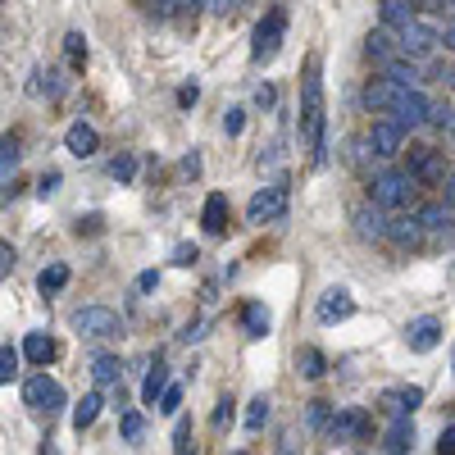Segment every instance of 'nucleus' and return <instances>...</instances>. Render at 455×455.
<instances>
[{"instance_id":"1","label":"nucleus","mask_w":455,"mask_h":455,"mask_svg":"<svg viewBox=\"0 0 455 455\" xmlns=\"http://www.w3.org/2000/svg\"><path fill=\"white\" fill-rule=\"evenodd\" d=\"M296 137L300 146L315 156V164L328 160L323 150V64L319 55L306 60V78H300V119H296Z\"/></svg>"},{"instance_id":"2","label":"nucleus","mask_w":455,"mask_h":455,"mask_svg":"<svg viewBox=\"0 0 455 455\" xmlns=\"http://www.w3.org/2000/svg\"><path fill=\"white\" fill-rule=\"evenodd\" d=\"M414 187H419V178H414L405 164L401 169H383L369 182V201H378L383 210H405L414 201Z\"/></svg>"},{"instance_id":"3","label":"nucleus","mask_w":455,"mask_h":455,"mask_svg":"<svg viewBox=\"0 0 455 455\" xmlns=\"http://www.w3.org/2000/svg\"><path fill=\"white\" fill-rule=\"evenodd\" d=\"M287 42V10H264V19L255 23V36H251V60L255 64H269Z\"/></svg>"},{"instance_id":"4","label":"nucleus","mask_w":455,"mask_h":455,"mask_svg":"<svg viewBox=\"0 0 455 455\" xmlns=\"http://www.w3.org/2000/svg\"><path fill=\"white\" fill-rule=\"evenodd\" d=\"M396 32H401V51L414 55V60H428L433 51H442V28H433V23H424V19H410V23L396 28Z\"/></svg>"},{"instance_id":"5","label":"nucleus","mask_w":455,"mask_h":455,"mask_svg":"<svg viewBox=\"0 0 455 455\" xmlns=\"http://www.w3.org/2000/svg\"><path fill=\"white\" fill-rule=\"evenodd\" d=\"M392 119H401L405 128H428V119H433V100H428V92H419V87H401V96H396V105H392Z\"/></svg>"},{"instance_id":"6","label":"nucleus","mask_w":455,"mask_h":455,"mask_svg":"<svg viewBox=\"0 0 455 455\" xmlns=\"http://www.w3.org/2000/svg\"><path fill=\"white\" fill-rule=\"evenodd\" d=\"M405 124L401 119H378L373 128H369V150L378 160H396L401 156V146H405Z\"/></svg>"},{"instance_id":"7","label":"nucleus","mask_w":455,"mask_h":455,"mask_svg":"<svg viewBox=\"0 0 455 455\" xmlns=\"http://www.w3.org/2000/svg\"><path fill=\"white\" fill-rule=\"evenodd\" d=\"M328 437H332V442H364V437H373L369 410H360V405L337 410V414H332V424H328Z\"/></svg>"},{"instance_id":"8","label":"nucleus","mask_w":455,"mask_h":455,"mask_svg":"<svg viewBox=\"0 0 455 455\" xmlns=\"http://www.w3.org/2000/svg\"><path fill=\"white\" fill-rule=\"evenodd\" d=\"M23 401H28L32 410H64V405H68L64 387L55 383L51 373H36V378H28V383H23Z\"/></svg>"},{"instance_id":"9","label":"nucleus","mask_w":455,"mask_h":455,"mask_svg":"<svg viewBox=\"0 0 455 455\" xmlns=\"http://www.w3.org/2000/svg\"><path fill=\"white\" fill-rule=\"evenodd\" d=\"M401 160L419 182H446V164L433 146H410V150H401Z\"/></svg>"},{"instance_id":"10","label":"nucleus","mask_w":455,"mask_h":455,"mask_svg":"<svg viewBox=\"0 0 455 455\" xmlns=\"http://www.w3.org/2000/svg\"><path fill=\"white\" fill-rule=\"evenodd\" d=\"M73 328H78L83 337H114L119 332V315H114L109 306H83L78 315H73Z\"/></svg>"},{"instance_id":"11","label":"nucleus","mask_w":455,"mask_h":455,"mask_svg":"<svg viewBox=\"0 0 455 455\" xmlns=\"http://www.w3.org/2000/svg\"><path fill=\"white\" fill-rule=\"evenodd\" d=\"M283 210H287V187H259V192L251 196V205H246V219L251 223H269Z\"/></svg>"},{"instance_id":"12","label":"nucleus","mask_w":455,"mask_h":455,"mask_svg":"<svg viewBox=\"0 0 455 455\" xmlns=\"http://www.w3.org/2000/svg\"><path fill=\"white\" fill-rule=\"evenodd\" d=\"M364 55H369L378 68H383L387 60H396V55H405V51H401V32L387 28V23H383V28H373V32L364 36Z\"/></svg>"},{"instance_id":"13","label":"nucleus","mask_w":455,"mask_h":455,"mask_svg":"<svg viewBox=\"0 0 455 455\" xmlns=\"http://www.w3.org/2000/svg\"><path fill=\"white\" fill-rule=\"evenodd\" d=\"M351 315H355V300H351L347 287H328L319 296V306H315V319L319 323H341V319H351Z\"/></svg>"},{"instance_id":"14","label":"nucleus","mask_w":455,"mask_h":455,"mask_svg":"<svg viewBox=\"0 0 455 455\" xmlns=\"http://www.w3.org/2000/svg\"><path fill=\"white\" fill-rule=\"evenodd\" d=\"M355 233H360L364 242H387L392 223L383 219V205H378V201H364V205L355 210Z\"/></svg>"},{"instance_id":"15","label":"nucleus","mask_w":455,"mask_h":455,"mask_svg":"<svg viewBox=\"0 0 455 455\" xmlns=\"http://www.w3.org/2000/svg\"><path fill=\"white\" fill-rule=\"evenodd\" d=\"M396 96H401V83L383 73V78H373V83L364 87V96H360V100H364V109H369V114H392Z\"/></svg>"},{"instance_id":"16","label":"nucleus","mask_w":455,"mask_h":455,"mask_svg":"<svg viewBox=\"0 0 455 455\" xmlns=\"http://www.w3.org/2000/svg\"><path fill=\"white\" fill-rule=\"evenodd\" d=\"M442 341V323L433 319V315H424V319H414L410 328H405V347L414 351V355H428L433 347Z\"/></svg>"},{"instance_id":"17","label":"nucleus","mask_w":455,"mask_h":455,"mask_svg":"<svg viewBox=\"0 0 455 455\" xmlns=\"http://www.w3.org/2000/svg\"><path fill=\"white\" fill-rule=\"evenodd\" d=\"M414 219L424 223V233H451V228H455V205H446V201H428V205L414 210Z\"/></svg>"},{"instance_id":"18","label":"nucleus","mask_w":455,"mask_h":455,"mask_svg":"<svg viewBox=\"0 0 455 455\" xmlns=\"http://www.w3.org/2000/svg\"><path fill=\"white\" fill-rule=\"evenodd\" d=\"M242 328H246L251 341H264V337H269L274 319H269V310H264V300H246V306H242Z\"/></svg>"},{"instance_id":"19","label":"nucleus","mask_w":455,"mask_h":455,"mask_svg":"<svg viewBox=\"0 0 455 455\" xmlns=\"http://www.w3.org/2000/svg\"><path fill=\"white\" fill-rule=\"evenodd\" d=\"M201 228H205L210 237H223L228 233V196L223 192H210V201L201 210Z\"/></svg>"},{"instance_id":"20","label":"nucleus","mask_w":455,"mask_h":455,"mask_svg":"<svg viewBox=\"0 0 455 455\" xmlns=\"http://www.w3.org/2000/svg\"><path fill=\"white\" fill-rule=\"evenodd\" d=\"M64 146H68V156H96V146H100V132L92 128V124H73L68 132H64Z\"/></svg>"},{"instance_id":"21","label":"nucleus","mask_w":455,"mask_h":455,"mask_svg":"<svg viewBox=\"0 0 455 455\" xmlns=\"http://www.w3.org/2000/svg\"><path fill=\"white\" fill-rule=\"evenodd\" d=\"M410 446H414V424H410V414H396L392 428L383 433V451H387V455H401V451H410Z\"/></svg>"},{"instance_id":"22","label":"nucleus","mask_w":455,"mask_h":455,"mask_svg":"<svg viewBox=\"0 0 455 455\" xmlns=\"http://www.w3.org/2000/svg\"><path fill=\"white\" fill-rule=\"evenodd\" d=\"M23 355H28L32 364L46 369V364L55 360V337H51V332H28V337H23Z\"/></svg>"},{"instance_id":"23","label":"nucleus","mask_w":455,"mask_h":455,"mask_svg":"<svg viewBox=\"0 0 455 455\" xmlns=\"http://www.w3.org/2000/svg\"><path fill=\"white\" fill-rule=\"evenodd\" d=\"M424 237H428V233H424V223L414 219V214H410V219H396V223H392V233H387V242H396V246H405V251H410V246H419Z\"/></svg>"},{"instance_id":"24","label":"nucleus","mask_w":455,"mask_h":455,"mask_svg":"<svg viewBox=\"0 0 455 455\" xmlns=\"http://www.w3.org/2000/svg\"><path fill=\"white\" fill-rule=\"evenodd\" d=\"M378 19H383L387 28H405L419 14H414V0H378Z\"/></svg>"},{"instance_id":"25","label":"nucleus","mask_w":455,"mask_h":455,"mask_svg":"<svg viewBox=\"0 0 455 455\" xmlns=\"http://www.w3.org/2000/svg\"><path fill=\"white\" fill-rule=\"evenodd\" d=\"M383 405H392L396 414H410L424 405V387H387L383 392Z\"/></svg>"},{"instance_id":"26","label":"nucleus","mask_w":455,"mask_h":455,"mask_svg":"<svg viewBox=\"0 0 455 455\" xmlns=\"http://www.w3.org/2000/svg\"><path fill=\"white\" fill-rule=\"evenodd\" d=\"M383 73H387V78H396L401 87H414V83H419V60H414V55H396V60L383 64Z\"/></svg>"},{"instance_id":"27","label":"nucleus","mask_w":455,"mask_h":455,"mask_svg":"<svg viewBox=\"0 0 455 455\" xmlns=\"http://www.w3.org/2000/svg\"><path fill=\"white\" fill-rule=\"evenodd\" d=\"M68 264H46L42 274H36V287H42V296H55V291H64L68 287Z\"/></svg>"},{"instance_id":"28","label":"nucleus","mask_w":455,"mask_h":455,"mask_svg":"<svg viewBox=\"0 0 455 455\" xmlns=\"http://www.w3.org/2000/svg\"><path fill=\"white\" fill-rule=\"evenodd\" d=\"M32 96H51V100H60V96H64L60 73H55V68H32Z\"/></svg>"},{"instance_id":"29","label":"nucleus","mask_w":455,"mask_h":455,"mask_svg":"<svg viewBox=\"0 0 455 455\" xmlns=\"http://www.w3.org/2000/svg\"><path fill=\"white\" fill-rule=\"evenodd\" d=\"M92 378H96L100 387L119 383V378H124V360H119V355H96V360H92Z\"/></svg>"},{"instance_id":"30","label":"nucleus","mask_w":455,"mask_h":455,"mask_svg":"<svg viewBox=\"0 0 455 455\" xmlns=\"http://www.w3.org/2000/svg\"><path fill=\"white\" fill-rule=\"evenodd\" d=\"M100 410H105V401H100V392H87V396L78 401V410H73V428H78V433H83V428H92Z\"/></svg>"},{"instance_id":"31","label":"nucleus","mask_w":455,"mask_h":455,"mask_svg":"<svg viewBox=\"0 0 455 455\" xmlns=\"http://www.w3.org/2000/svg\"><path fill=\"white\" fill-rule=\"evenodd\" d=\"M164 392H169V373H164V364L156 360V369H150V378L141 383V401H146V405H156V401H160Z\"/></svg>"},{"instance_id":"32","label":"nucleus","mask_w":455,"mask_h":455,"mask_svg":"<svg viewBox=\"0 0 455 455\" xmlns=\"http://www.w3.org/2000/svg\"><path fill=\"white\" fill-rule=\"evenodd\" d=\"M296 364H300V378H310V383H319V378L328 373V360H323V351H315V347H306L296 355Z\"/></svg>"},{"instance_id":"33","label":"nucleus","mask_w":455,"mask_h":455,"mask_svg":"<svg viewBox=\"0 0 455 455\" xmlns=\"http://www.w3.org/2000/svg\"><path fill=\"white\" fill-rule=\"evenodd\" d=\"M242 424H246V433H259L264 424H269V396H255V401L246 405V419H242Z\"/></svg>"},{"instance_id":"34","label":"nucleus","mask_w":455,"mask_h":455,"mask_svg":"<svg viewBox=\"0 0 455 455\" xmlns=\"http://www.w3.org/2000/svg\"><path fill=\"white\" fill-rule=\"evenodd\" d=\"M64 55H68L73 68H83V64H87V36H83V32H68V36H64Z\"/></svg>"},{"instance_id":"35","label":"nucleus","mask_w":455,"mask_h":455,"mask_svg":"<svg viewBox=\"0 0 455 455\" xmlns=\"http://www.w3.org/2000/svg\"><path fill=\"white\" fill-rule=\"evenodd\" d=\"M19 360H23V351H14L5 341V347H0V383H14L19 378Z\"/></svg>"},{"instance_id":"36","label":"nucleus","mask_w":455,"mask_h":455,"mask_svg":"<svg viewBox=\"0 0 455 455\" xmlns=\"http://www.w3.org/2000/svg\"><path fill=\"white\" fill-rule=\"evenodd\" d=\"M19 160H23V156H19V137H10V132H5V141H0V173L10 178V173L19 169Z\"/></svg>"},{"instance_id":"37","label":"nucleus","mask_w":455,"mask_h":455,"mask_svg":"<svg viewBox=\"0 0 455 455\" xmlns=\"http://www.w3.org/2000/svg\"><path fill=\"white\" fill-rule=\"evenodd\" d=\"M310 414H306V419H310V428H319V433H328V424H332V405H323V401H315V405H306Z\"/></svg>"},{"instance_id":"38","label":"nucleus","mask_w":455,"mask_h":455,"mask_svg":"<svg viewBox=\"0 0 455 455\" xmlns=\"http://www.w3.org/2000/svg\"><path fill=\"white\" fill-rule=\"evenodd\" d=\"M109 178H119V182H132V178H137V160H132V156H119V160L109 164Z\"/></svg>"},{"instance_id":"39","label":"nucleus","mask_w":455,"mask_h":455,"mask_svg":"<svg viewBox=\"0 0 455 455\" xmlns=\"http://www.w3.org/2000/svg\"><path fill=\"white\" fill-rule=\"evenodd\" d=\"M187 442H192V419H187V414H182V419L173 424V451H192Z\"/></svg>"},{"instance_id":"40","label":"nucleus","mask_w":455,"mask_h":455,"mask_svg":"<svg viewBox=\"0 0 455 455\" xmlns=\"http://www.w3.org/2000/svg\"><path fill=\"white\" fill-rule=\"evenodd\" d=\"M233 410H237V405H233V396H219V405H214V414H210L214 428H223L228 419H233Z\"/></svg>"},{"instance_id":"41","label":"nucleus","mask_w":455,"mask_h":455,"mask_svg":"<svg viewBox=\"0 0 455 455\" xmlns=\"http://www.w3.org/2000/svg\"><path fill=\"white\" fill-rule=\"evenodd\" d=\"M196 255H201V251H196L192 242H182V246H173V264H182V269H192V264H196Z\"/></svg>"},{"instance_id":"42","label":"nucleus","mask_w":455,"mask_h":455,"mask_svg":"<svg viewBox=\"0 0 455 455\" xmlns=\"http://www.w3.org/2000/svg\"><path fill=\"white\" fill-rule=\"evenodd\" d=\"M242 128H246V114H242V109H228V114H223V132L237 137Z\"/></svg>"},{"instance_id":"43","label":"nucleus","mask_w":455,"mask_h":455,"mask_svg":"<svg viewBox=\"0 0 455 455\" xmlns=\"http://www.w3.org/2000/svg\"><path fill=\"white\" fill-rule=\"evenodd\" d=\"M124 437H128V442H137V437H141V414H137V410H128V414H124Z\"/></svg>"},{"instance_id":"44","label":"nucleus","mask_w":455,"mask_h":455,"mask_svg":"<svg viewBox=\"0 0 455 455\" xmlns=\"http://www.w3.org/2000/svg\"><path fill=\"white\" fill-rule=\"evenodd\" d=\"M242 5H246V0H210V10H214V14H223V19H233Z\"/></svg>"},{"instance_id":"45","label":"nucleus","mask_w":455,"mask_h":455,"mask_svg":"<svg viewBox=\"0 0 455 455\" xmlns=\"http://www.w3.org/2000/svg\"><path fill=\"white\" fill-rule=\"evenodd\" d=\"M178 10H187V0H156V19H173Z\"/></svg>"},{"instance_id":"46","label":"nucleus","mask_w":455,"mask_h":455,"mask_svg":"<svg viewBox=\"0 0 455 455\" xmlns=\"http://www.w3.org/2000/svg\"><path fill=\"white\" fill-rule=\"evenodd\" d=\"M196 100H201V87H196V83H187V87H178V105H182V109H192Z\"/></svg>"},{"instance_id":"47","label":"nucleus","mask_w":455,"mask_h":455,"mask_svg":"<svg viewBox=\"0 0 455 455\" xmlns=\"http://www.w3.org/2000/svg\"><path fill=\"white\" fill-rule=\"evenodd\" d=\"M14 259H19V251H14V246L5 242V246H0V274H5V278L14 274Z\"/></svg>"},{"instance_id":"48","label":"nucleus","mask_w":455,"mask_h":455,"mask_svg":"<svg viewBox=\"0 0 455 455\" xmlns=\"http://www.w3.org/2000/svg\"><path fill=\"white\" fill-rule=\"evenodd\" d=\"M178 405H182V387H169V392L160 396V410H164V414H173Z\"/></svg>"},{"instance_id":"49","label":"nucleus","mask_w":455,"mask_h":455,"mask_svg":"<svg viewBox=\"0 0 455 455\" xmlns=\"http://www.w3.org/2000/svg\"><path fill=\"white\" fill-rule=\"evenodd\" d=\"M437 451H442V455H455V424H451V428H442V437H437Z\"/></svg>"},{"instance_id":"50","label":"nucleus","mask_w":455,"mask_h":455,"mask_svg":"<svg viewBox=\"0 0 455 455\" xmlns=\"http://www.w3.org/2000/svg\"><path fill=\"white\" fill-rule=\"evenodd\" d=\"M437 28H442V51H455V19H446Z\"/></svg>"},{"instance_id":"51","label":"nucleus","mask_w":455,"mask_h":455,"mask_svg":"<svg viewBox=\"0 0 455 455\" xmlns=\"http://www.w3.org/2000/svg\"><path fill=\"white\" fill-rule=\"evenodd\" d=\"M55 187H60V173H46L42 182H36V196H55Z\"/></svg>"},{"instance_id":"52","label":"nucleus","mask_w":455,"mask_h":455,"mask_svg":"<svg viewBox=\"0 0 455 455\" xmlns=\"http://www.w3.org/2000/svg\"><path fill=\"white\" fill-rule=\"evenodd\" d=\"M274 100H278L274 87H259V92H255V105H259V109H274Z\"/></svg>"},{"instance_id":"53","label":"nucleus","mask_w":455,"mask_h":455,"mask_svg":"<svg viewBox=\"0 0 455 455\" xmlns=\"http://www.w3.org/2000/svg\"><path fill=\"white\" fill-rule=\"evenodd\" d=\"M137 287H141V291H156V287H160V274H156V269H146V274L137 278Z\"/></svg>"},{"instance_id":"54","label":"nucleus","mask_w":455,"mask_h":455,"mask_svg":"<svg viewBox=\"0 0 455 455\" xmlns=\"http://www.w3.org/2000/svg\"><path fill=\"white\" fill-rule=\"evenodd\" d=\"M182 173H187V178H196V173H201V156H196V150L182 160Z\"/></svg>"},{"instance_id":"55","label":"nucleus","mask_w":455,"mask_h":455,"mask_svg":"<svg viewBox=\"0 0 455 455\" xmlns=\"http://www.w3.org/2000/svg\"><path fill=\"white\" fill-rule=\"evenodd\" d=\"M201 332H205L201 319H196V323H187V328H182V341H201Z\"/></svg>"},{"instance_id":"56","label":"nucleus","mask_w":455,"mask_h":455,"mask_svg":"<svg viewBox=\"0 0 455 455\" xmlns=\"http://www.w3.org/2000/svg\"><path fill=\"white\" fill-rule=\"evenodd\" d=\"M437 78H442V83L455 92V64H451V68H437Z\"/></svg>"},{"instance_id":"57","label":"nucleus","mask_w":455,"mask_h":455,"mask_svg":"<svg viewBox=\"0 0 455 455\" xmlns=\"http://www.w3.org/2000/svg\"><path fill=\"white\" fill-rule=\"evenodd\" d=\"M446 196H451V201H455V169H451V173H446Z\"/></svg>"},{"instance_id":"58","label":"nucleus","mask_w":455,"mask_h":455,"mask_svg":"<svg viewBox=\"0 0 455 455\" xmlns=\"http://www.w3.org/2000/svg\"><path fill=\"white\" fill-rule=\"evenodd\" d=\"M446 132H451V137H455V109H451V119H446Z\"/></svg>"},{"instance_id":"59","label":"nucleus","mask_w":455,"mask_h":455,"mask_svg":"<svg viewBox=\"0 0 455 455\" xmlns=\"http://www.w3.org/2000/svg\"><path fill=\"white\" fill-rule=\"evenodd\" d=\"M424 5H433V10H446V0H424Z\"/></svg>"},{"instance_id":"60","label":"nucleus","mask_w":455,"mask_h":455,"mask_svg":"<svg viewBox=\"0 0 455 455\" xmlns=\"http://www.w3.org/2000/svg\"><path fill=\"white\" fill-rule=\"evenodd\" d=\"M187 10H201V0H187Z\"/></svg>"},{"instance_id":"61","label":"nucleus","mask_w":455,"mask_h":455,"mask_svg":"<svg viewBox=\"0 0 455 455\" xmlns=\"http://www.w3.org/2000/svg\"><path fill=\"white\" fill-rule=\"evenodd\" d=\"M451 5H455V0H446V10H451Z\"/></svg>"}]
</instances>
